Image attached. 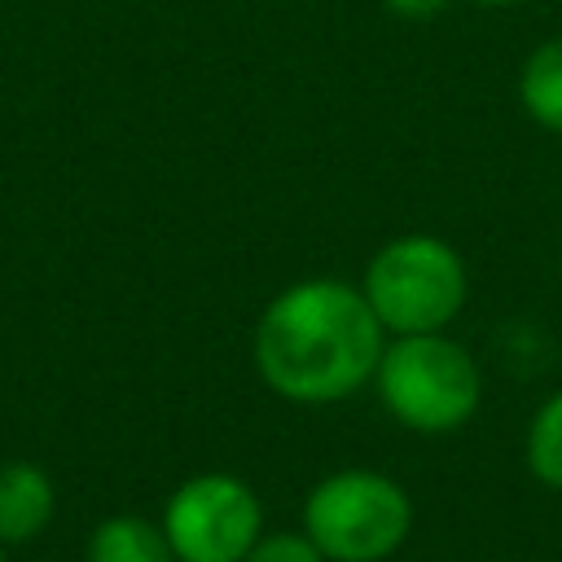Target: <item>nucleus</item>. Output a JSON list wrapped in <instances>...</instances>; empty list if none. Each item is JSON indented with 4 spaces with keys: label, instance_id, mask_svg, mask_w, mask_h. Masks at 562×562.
I'll return each instance as SVG.
<instances>
[{
    "label": "nucleus",
    "instance_id": "obj_1",
    "mask_svg": "<svg viewBox=\"0 0 562 562\" xmlns=\"http://www.w3.org/2000/svg\"><path fill=\"white\" fill-rule=\"evenodd\" d=\"M386 329L360 285L342 277H303L277 290L250 334L255 373L272 395L299 408L342 404L373 382Z\"/></svg>",
    "mask_w": 562,
    "mask_h": 562
},
{
    "label": "nucleus",
    "instance_id": "obj_2",
    "mask_svg": "<svg viewBox=\"0 0 562 562\" xmlns=\"http://www.w3.org/2000/svg\"><path fill=\"white\" fill-rule=\"evenodd\" d=\"M369 386L386 417L413 435H452L483 404V369L448 329L391 334Z\"/></svg>",
    "mask_w": 562,
    "mask_h": 562
},
{
    "label": "nucleus",
    "instance_id": "obj_3",
    "mask_svg": "<svg viewBox=\"0 0 562 562\" xmlns=\"http://www.w3.org/2000/svg\"><path fill=\"white\" fill-rule=\"evenodd\" d=\"M413 496L373 465H342L303 496V531L329 562H386L413 536Z\"/></svg>",
    "mask_w": 562,
    "mask_h": 562
},
{
    "label": "nucleus",
    "instance_id": "obj_4",
    "mask_svg": "<svg viewBox=\"0 0 562 562\" xmlns=\"http://www.w3.org/2000/svg\"><path fill=\"white\" fill-rule=\"evenodd\" d=\"M360 290L386 338L435 334L461 316L470 299V272L461 250L439 233H400L369 255Z\"/></svg>",
    "mask_w": 562,
    "mask_h": 562
},
{
    "label": "nucleus",
    "instance_id": "obj_5",
    "mask_svg": "<svg viewBox=\"0 0 562 562\" xmlns=\"http://www.w3.org/2000/svg\"><path fill=\"white\" fill-rule=\"evenodd\" d=\"M158 522L176 562H241L263 536V501L246 479L202 470L167 496Z\"/></svg>",
    "mask_w": 562,
    "mask_h": 562
},
{
    "label": "nucleus",
    "instance_id": "obj_6",
    "mask_svg": "<svg viewBox=\"0 0 562 562\" xmlns=\"http://www.w3.org/2000/svg\"><path fill=\"white\" fill-rule=\"evenodd\" d=\"M53 479L35 461L0 465V544H22L40 536L53 518Z\"/></svg>",
    "mask_w": 562,
    "mask_h": 562
},
{
    "label": "nucleus",
    "instance_id": "obj_7",
    "mask_svg": "<svg viewBox=\"0 0 562 562\" xmlns=\"http://www.w3.org/2000/svg\"><path fill=\"white\" fill-rule=\"evenodd\" d=\"M518 105L540 127L562 136V35L540 40L518 66Z\"/></svg>",
    "mask_w": 562,
    "mask_h": 562
},
{
    "label": "nucleus",
    "instance_id": "obj_8",
    "mask_svg": "<svg viewBox=\"0 0 562 562\" xmlns=\"http://www.w3.org/2000/svg\"><path fill=\"white\" fill-rule=\"evenodd\" d=\"M88 562H176L162 522L140 514H110L88 536Z\"/></svg>",
    "mask_w": 562,
    "mask_h": 562
},
{
    "label": "nucleus",
    "instance_id": "obj_9",
    "mask_svg": "<svg viewBox=\"0 0 562 562\" xmlns=\"http://www.w3.org/2000/svg\"><path fill=\"white\" fill-rule=\"evenodd\" d=\"M522 461L540 487L562 492V386L536 404L522 435Z\"/></svg>",
    "mask_w": 562,
    "mask_h": 562
},
{
    "label": "nucleus",
    "instance_id": "obj_10",
    "mask_svg": "<svg viewBox=\"0 0 562 562\" xmlns=\"http://www.w3.org/2000/svg\"><path fill=\"white\" fill-rule=\"evenodd\" d=\"M241 562H329L316 544H312V536L299 527V531H263L259 540H255V549L241 558Z\"/></svg>",
    "mask_w": 562,
    "mask_h": 562
},
{
    "label": "nucleus",
    "instance_id": "obj_11",
    "mask_svg": "<svg viewBox=\"0 0 562 562\" xmlns=\"http://www.w3.org/2000/svg\"><path fill=\"white\" fill-rule=\"evenodd\" d=\"M448 4H452V0H382V9H386L391 18H400V22H430V18H439Z\"/></svg>",
    "mask_w": 562,
    "mask_h": 562
},
{
    "label": "nucleus",
    "instance_id": "obj_12",
    "mask_svg": "<svg viewBox=\"0 0 562 562\" xmlns=\"http://www.w3.org/2000/svg\"><path fill=\"white\" fill-rule=\"evenodd\" d=\"M474 4H483V9H509V4H527V0H474Z\"/></svg>",
    "mask_w": 562,
    "mask_h": 562
},
{
    "label": "nucleus",
    "instance_id": "obj_13",
    "mask_svg": "<svg viewBox=\"0 0 562 562\" xmlns=\"http://www.w3.org/2000/svg\"><path fill=\"white\" fill-rule=\"evenodd\" d=\"M0 562H4V544H0Z\"/></svg>",
    "mask_w": 562,
    "mask_h": 562
},
{
    "label": "nucleus",
    "instance_id": "obj_14",
    "mask_svg": "<svg viewBox=\"0 0 562 562\" xmlns=\"http://www.w3.org/2000/svg\"><path fill=\"white\" fill-rule=\"evenodd\" d=\"M558 211H562V202H558Z\"/></svg>",
    "mask_w": 562,
    "mask_h": 562
}]
</instances>
